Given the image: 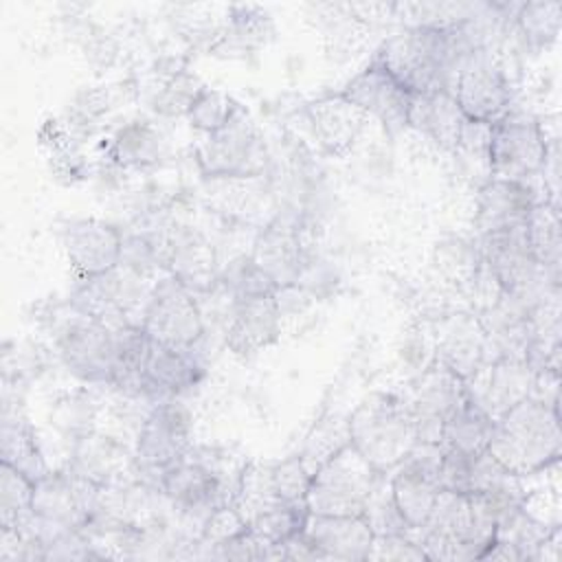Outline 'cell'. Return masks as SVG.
<instances>
[{
  "instance_id": "cell-1",
  "label": "cell",
  "mask_w": 562,
  "mask_h": 562,
  "mask_svg": "<svg viewBox=\"0 0 562 562\" xmlns=\"http://www.w3.org/2000/svg\"><path fill=\"white\" fill-rule=\"evenodd\" d=\"M481 48V31L468 20L422 22L389 37L378 55L411 94L452 92L463 64Z\"/></svg>"
},
{
  "instance_id": "cell-2",
  "label": "cell",
  "mask_w": 562,
  "mask_h": 562,
  "mask_svg": "<svg viewBox=\"0 0 562 562\" xmlns=\"http://www.w3.org/2000/svg\"><path fill=\"white\" fill-rule=\"evenodd\" d=\"M498 507L490 494L441 490L426 522L411 531L428 560H481L494 542Z\"/></svg>"
},
{
  "instance_id": "cell-3",
  "label": "cell",
  "mask_w": 562,
  "mask_h": 562,
  "mask_svg": "<svg viewBox=\"0 0 562 562\" xmlns=\"http://www.w3.org/2000/svg\"><path fill=\"white\" fill-rule=\"evenodd\" d=\"M560 408L533 395L494 419L487 452L512 474L531 476L560 459Z\"/></svg>"
},
{
  "instance_id": "cell-4",
  "label": "cell",
  "mask_w": 562,
  "mask_h": 562,
  "mask_svg": "<svg viewBox=\"0 0 562 562\" xmlns=\"http://www.w3.org/2000/svg\"><path fill=\"white\" fill-rule=\"evenodd\" d=\"M351 448L378 472L389 474L419 441L406 397L373 393L347 419Z\"/></svg>"
},
{
  "instance_id": "cell-5",
  "label": "cell",
  "mask_w": 562,
  "mask_h": 562,
  "mask_svg": "<svg viewBox=\"0 0 562 562\" xmlns=\"http://www.w3.org/2000/svg\"><path fill=\"white\" fill-rule=\"evenodd\" d=\"M191 435L193 417L178 397L154 404L140 422L134 446V472L138 479L158 490L165 472L193 450Z\"/></svg>"
},
{
  "instance_id": "cell-6",
  "label": "cell",
  "mask_w": 562,
  "mask_h": 562,
  "mask_svg": "<svg viewBox=\"0 0 562 562\" xmlns=\"http://www.w3.org/2000/svg\"><path fill=\"white\" fill-rule=\"evenodd\" d=\"M380 479L382 472L369 465L351 443H347L314 470L305 496L310 514L362 516Z\"/></svg>"
},
{
  "instance_id": "cell-7",
  "label": "cell",
  "mask_w": 562,
  "mask_h": 562,
  "mask_svg": "<svg viewBox=\"0 0 562 562\" xmlns=\"http://www.w3.org/2000/svg\"><path fill=\"white\" fill-rule=\"evenodd\" d=\"M547 145L549 138L536 116L509 110L490 125L487 167L492 178L533 184V178L542 173Z\"/></svg>"
},
{
  "instance_id": "cell-8",
  "label": "cell",
  "mask_w": 562,
  "mask_h": 562,
  "mask_svg": "<svg viewBox=\"0 0 562 562\" xmlns=\"http://www.w3.org/2000/svg\"><path fill=\"white\" fill-rule=\"evenodd\" d=\"M99 498L101 485L75 474L72 470L48 472L35 483L33 496L40 536L83 529L97 514Z\"/></svg>"
},
{
  "instance_id": "cell-9",
  "label": "cell",
  "mask_w": 562,
  "mask_h": 562,
  "mask_svg": "<svg viewBox=\"0 0 562 562\" xmlns=\"http://www.w3.org/2000/svg\"><path fill=\"white\" fill-rule=\"evenodd\" d=\"M138 325L154 342L167 347H193L204 334L202 312L193 292L171 274L151 285Z\"/></svg>"
},
{
  "instance_id": "cell-10",
  "label": "cell",
  "mask_w": 562,
  "mask_h": 562,
  "mask_svg": "<svg viewBox=\"0 0 562 562\" xmlns=\"http://www.w3.org/2000/svg\"><path fill=\"white\" fill-rule=\"evenodd\" d=\"M198 162L206 176L220 178H252L263 171V140L239 105L220 130L206 134L198 147Z\"/></svg>"
},
{
  "instance_id": "cell-11",
  "label": "cell",
  "mask_w": 562,
  "mask_h": 562,
  "mask_svg": "<svg viewBox=\"0 0 562 562\" xmlns=\"http://www.w3.org/2000/svg\"><path fill=\"white\" fill-rule=\"evenodd\" d=\"M143 277L127 270L125 266H116L108 272L83 279V283L75 290L70 305L75 312L103 323L110 329L123 325H136L130 314L140 305L145 307L147 294L151 288L143 285ZM143 314V312H140Z\"/></svg>"
},
{
  "instance_id": "cell-12",
  "label": "cell",
  "mask_w": 562,
  "mask_h": 562,
  "mask_svg": "<svg viewBox=\"0 0 562 562\" xmlns=\"http://www.w3.org/2000/svg\"><path fill=\"white\" fill-rule=\"evenodd\" d=\"M441 443L417 441L413 450L389 472L391 494L411 531L422 527L441 492Z\"/></svg>"
},
{
  "instance_id": "cell-13",
  "label": "cell",
  "mask_w": 562,
  "mask_h": 562,
  "mask_svg": "<svg viewBox=\"0 0 562 562\" xmlns=\"http://www.w3.org/2000/svg\"><path fill=\"white\" fill-rule=\"evenodd\" d=\"M57 353L77 380L112 386L114 336L103 323L77 312L57 334Z\"/></svg>"
},
{
  "instance_id": "cell-14",
  "label": "cell",
  "mask_w": 562,
  "mask_h": 562,
  "mask_svg": "<svg viewBox=\"0 0 562 562\" xmlns=\"http://www.w3.org/2000/svg\"><path fill=\"white\" fill-rule=\"evenodd\" d=\"M454 99L470 123L492 125L512 110V88L505 70L479 50L457 75Z\"/></svg>"
},
{
  "instance_id": "cell-15",
  "label": "cell",
  "mask_w": 562,
  "mask_h": 562,
  "mask_svg": "<svg viewBox=\"0 0 562 562\" xmlns=\"http://www.w3.org/2000/svg\"><path fill=\"white\" fill-rule=\"evenodd\" d=\"M468 397L465 382L443 362L435 360L415 382L406 404L411 408L417 439L439 443L441 428L452 411Z\"/></svg>"
},
{
  "instance_id": "cell-16",
  "label": "cell",
  "mask_w": 562,
  "mask_h": 562,
  "mask_svg": "<svg viewBox=\"0 0 562 562\" xmlns=\"http://www.w3.org/2000/svg\"><path fill=\"white\" fill-rule=\"evenodd\" d=\"M342 97L360 112L378 119L391 134L408 127L413 94L375 59L347 83Z\"/></svg>"
},
{
  "instance_id": "cell-17",
  "label": "cell",
  "mask_w": 562,
  "mask_h": 562,
  "mask_svg": "<svg viewBox=\"0 0 562 562\" xmlns=\"http://www.w3.org/2000/svg\"><path fill=\"white\" fill-rule=\"evenodd\" d=\"M536 373L520 358H494L483 362L465 382L468 397L492 419L531 395Z\"/></svg>"
},
{
  "instance_id": "cell-18",
  "label": "cell",
  "mask_w": 562,
  "mask_h": 562,
  "mask_svg": "<svg viewBox=\"0 0 562 562\" xmlns=\"http://www.w3.org/2000/svg\"><path fill=\"white\" fill-rule=\"evenodd\" d=\"M281 334V310L277 294L233 299L226 318V347L250 356L272 345Z\"/></svg>"
},
{
  "instance_id": "cell-19",
  "label": "cell",
  "mask_w": 562,
  "mask_h": 562,
  "mask_svg": "<svg viewBox=\"0 0 562 562\" xmlns=\"http://www.w3.org/2000/svg\"><path fill=\"white\" fill-rule=\"evenodd\" d=\"M61 244L70 266L83 277L108 272L121 263L123 237L101 220H75L61 231Z\"/></svg>"
},
{
  "instance_id": "cell-20",
  "label": "cell",
  "mask_w": 562,
  "mask_h": 562,
  "mask_svg": "<svg viewBox=\"0 0 562 562\" xmlns=\"http://www.w3.org/2000/svg\"><path fill=\"white\" fill-rule=\"evenodd\" d=\"M204 375V364L193 347H167L154 342L145 371L143 400L151 406L191 391Z\"/></svg>"
},
{
  "instance_id": "cell-21",
  "label": "cell",
  "mask_w": 562,
  "mask_h": 562,
  "mask_svg": "<svg viewBox=\"0 0 562 562\" xmlns=\"http://www.w3.org/2000/svg\"><path fill=\"white\" fill-rule=\"evenodd\" d=\"M252 261L277 283V288L299 285L310 268L301 231L290 222H272L252 246Z\"/></svg>"
},
{
  "instance_id": "cell-22",
  "label": "cell",
  "mask_w": 562,
  "mask_h": 562,
  "mask_svg": "<svg viewBox=\"0 0 562 562\" xmlns=\"http://www.w3.org/2000/svg\"><path fill=\"white\" fill-rule=\"evenodd\" d=\"M538 202H549L538 195L529 182H514L492 178L487 180L476 198V228L479 235L525 226L531 209Z\"/></svg>"
},
{
  "instance_id": "cell-23",
  "label": "cell",
  "mask_w": 562,
  "mask_h": 562,
  "mask_svg": "<svg viewBox=\"0 0 562 562\" xmlns=\"http://www.w3.org/2000/svg\"><path fill=\"white\" fill-rule=\"evenodd\" d=\"M303 536L318 551L321 560H367L373 531L362 516L310 514Z\"/></svg>"
},
{
  "instance_id": "cell-24",
  "label": "cell",
  "mask_w": 562,
  "mask_h": 562,
  "mask_svg": "<svg viewBox=\"0 0 562 562\" xmlns=\"http://www.w3.org/2000/svg\"><path fill=\"white\" fill-rule=\"evenodd\" d=\"M68 470L103 487L123 481L127 470L134 472V454L130 457L125 446L112 437L88 432L75 441Z\"/></svg>"
},
{
  "instance_id": "cell-25",
  "label": "cell",
  "mask_w": 562,
  "mask_h": 562,
  "mask_svg": "<svg viewBox=\"0 0 562 562\" xmlns=\"http://www.w3.org/2000/svg\"><path fill=\"white\" fill-rule=\"evenodd\" d=\"M468 119L457 105L454 92L413 94L408 110V127H415L426 138L443 149H457Z\"/></svg>"
},
{
  "instance_id": "cell-26",
  "label": "cell",
  "mask_w": 562,
  "mask_h": 562,
  "mask_svg": "<svg viewBox=\"0 0 562 562\" xmlns=\"http://www.w3.org/2000/svg\"><path fill=\"white\" fill-rule=\"evenodd\" d=\"M167 268L189 292H204L220 281L213 248L193 231H180L167 241Z\"/></svg>"
},
{
  "instance_id": "cell-27",
  "label": "cell",
  "mask_w": 562,
  "mask_h": 562,
  "mask_svg": "<svg viewBox=\"0 0 562 562\" xmlns=\"http://www.w3.org/2000/svg\"><path fill=\"white\" fill-rule=\"evenodd\" d=\"M485 356L487 345L479 318L468 314L452 316L439 336L437 360L468 380L485 362Z\"/></svg>"
},
{
  "instance_id": "cell-28",
  "label": "cell",
  "mask_w": 562,
  "mask_h": 562,
  "mask_svg": "<svg viewBox=\"0 0 562 562\" xmlns=\"http://www.w3.org/2000/svg\"><path fill=\"white\" fill-rule=\"evenodd\" d=\"M114 336V373L112 386L132 400H143L145 371L154 340L140 325H123L112 329Z\"/></svg>"
},
{
  "instance_id": "cell-29",
  "label": "cell",
  "mask_w": 562,
  "mask_h": 562,
  "mask_svg": "<svg viewBox=\"0 0 562 562\" xmlns=\"http://www.w3.org/2000/svg\"><path fill=\"white\" fill-rule=\"evenodd\" d=\"M0 443H2L0 448L2 463H9L15 470L24 472L31 481L37 483L50 472L37 446L35 430L18 408H11V404H4L2 408Z\"/></svg>"
},
{
  "instance_id": "cell-30",
  "label": "cell",
  "mask_w": 562,
  "mask_h": 562,
  "mask_svg": "<svg viewBox=\"0 0 562 562\" xmlns=\"http://www.w3.org/2000/svg\"><path fill=\"white\" fill-rule=\"evenodd\" d=\"M527 241L533 259L544 270L551 283L560 285V259H562V237H560V206L553 202H538L525 224Z\"/></svg>"
},
{
  "instance_id": "cell-31",
  "label": "cell",
  "mask_w": 562,
  "mask_h": 562,
  "mask_svg": "<svg viewBox=\"0 0 562 562\" xmlns=\"http://www.w3.org/2000/svg\"><path fill=\"white\" fill-rule=\"evenodd\" d=\"M35 481L9 463L0 465V529L18 533H37L33 512Z\"/></svg>"
},
{
  "instance_id": "cell-32",
  "label": "cell",
  "mask_w": 562,
  "mask_h": 562,
  "mask_svg": "<svg viewBox=\"0 0 562 562\" xmlns=\"http://www.w3.org/2000/svg\"><path fill=\"white\" fill-rule=\"evenodd\" d=\"M492 428L494 419L470 397H465L446 419L439 443L443 448H454L465 454H481L487 450Z\"/></svg>"
},
{
  "instance_id": "cell-33",
  "label": "cell",
  "mask_w": 562,
  "mask_h": 562,
  "mask_svg": "<svg viewBox=\"0 0 562 562\" xmlns=\"http://www.w3.org/2000/svg\"><path fill=\"white\" fill-rule=\"evenodd\" d=\"M364 116L367 114L349 103L342 94L336 99H323L312 105V121L329 149L347 147L358 136Z\"/></svg>"
},
{
  "instance_id": "cell-34",
  "label": "cell",
  "mask_w": 562,
  "mask_h": 562,
  "mask_svg": "<svg viewBox=\"0 0 562 562\" xmlns=\"http://www.w3.org/2000/svg\"><path fill=\"white\" fill-rule=\"evenodd\" d=\"M220 283L224 285L228 299H246V296H266L277 294V283L252 261V257L233 259L226 270L220 274Z\"/></svg>"
},
{
  "instance_id": "cell-35",
  "label": "cell",
  "mask_w": 562,
  "mask_h": 562,
  "mask_svg": "<svg viewBox=\"0 0 562 562\" xmlns=\"http://www.w3.org/2000/svg\"><path fill=\"white\" fill-rule=\"evenodd\" d=\"M362 518L367 520V525L371 527L373 536H391V533H411L408 522L404 520L402 512L395 505V498L391 494V485H389V476L382 474V479L378 481V485L373 487Z\"/></svg>"
},
{
  "instance_id": "cell-36",
  "label": "cell",
  "mask_w": 562,
  "mask_h": 562,
  "mask_svg": "<svg viewBox=\"0 0 562 562\" xmlns=\"http://www.w3.org/2000/svg\"><path fill=\"white\" fill-rule=\"evenodd\" d=\"M516 22L529 44L547 46L560 33V4L558 2L522 4L516 13Z\"/></svg>"
},
{
  "instance_id": "cell-37",
  "label": "cell",
  "mask_w": 562,
  "mask_h": 562,
  "mask_svg": "<svg viewBox=\"0 0 562 562\" xmlns=\"http://www.w3.org/2000/svg\"><path fill=\"white\" fill-rule=\"evenodd\" d=\"M235 108H237V103H233L231 97H226L224 92L202 88L187 114L198 130L209 134V132L220 130L233 116Z\"/></svg>"
},
{
  "instance_id": "cell-38",
  "label": "cell",
  "mask_w": 562,
  "mask_h": 562,
  "mask_svg": "<svg viewBox=\"0 0 562 562\" xmlns=\"http://www.w3.org/2000/svg\"><path fill=\"white\" fill-rule=\"evenodd\" d=\"M367 560H397V562H422L428 560L419 542L411 533H391L375 536Z\"/></svg>"
},
{
  "instance_id": "cell-39",
  "label": "cell",
  "mask_w": 562,
  "mask_h": 562,
  "mask_svg": "<svg viewBox=\"0 0 562 562\" xmlns=\"http://www.w3.org/2000/svg\"><path fill=\"white\" fill-rule=\"evenodd\" d=\"M154 149H156V136L147 127H130L121 132L116 140V154L123 162H147L154 160Z\"/></svg>"
}]
</instances>
